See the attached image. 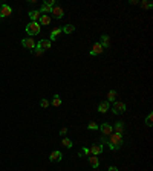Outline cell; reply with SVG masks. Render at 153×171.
<instances>
[{"label": "cell", "instance_id": "cell-1", "mask_svg": "<svg viewBox=\"0 0 153 171\" xmlns=\"http://www.w3.org/2000/svg\"><path fill=\"white\" fill-rule=\"evenodd\" d=\"M101 142H104L109 145L110 150H118L123 147V133H117L113 131L109 136H101Z\"/></svg>", "mask_w": 153, "mask_h": 171}, {"label": "cell", "instance_id": "cell-2", "mask_svg": "<svg viewBox=\"0 0 153 171\" xmlns=\"http://www.w3.org/2000/svg\"><path fill=\"white\" fill-rule=\"evenodd\" d=\"M38 32H40V23H38V21H31L29 24H26V34L28 35L34 37Z\"/></svg>", "mask_w": 153, "mask_h": 171}, {"label": "cell", "instance_id": "cell-3", "mask_svg": "<svg viewBox=\"0 0 153 171\" xmlns=\"http://www.w3.org/2000/svg\"><path fill=\"white\" fill-rule=\"evenodd\" d=\"M127 110V107H126V104L124 102H120V101H115L113 102V106H112V112L115 113V115H118V113H124Z\"/></svg>", "mask_w": 153, "mask_h": 171}, {"label": "cell", "instance_id": "cell-4", "mask_svg": "<svg viewBox=\"0 0 153 171\" xmlns=\"http://www.w3.org/2000/svg\"><path fill=\"white\" fill-rule=\"evenodd\" d=\"M12 14V8L9 5H0V19L9 17Z\"/></svg>", "mask_w": 153, "mask_h": 171}, {"label": "cell", "instance_id": "cell-5", "mask_svg": "<svg viewBox=\"0 0 153 171\" xmlns=\"http://www.w3.org/2000/svg\"><path fill=\"white\" fill-rule=\"evenodd\" d=\"M100 130H101V133H103L104 136H109V135H112V133H113V127H112L110 124H107V122L101 124Z\"/></svg>", "mask_w": 153, "mask_h": 171}, {"label": "cell", "instance_id": "cell-6", "mask_svg": "<svg viewBox=\"0 0 153 171\" xmlns=\"http://www.w3.org/2000/svg\"><path fill=\"white\" fill-rule=\"evenodd\" d=\"M22 46L23 47H26V49H34L37 46V43L34 41V38H25V40H22Z\"/></svg>", "mask_w": 153, "mask_h": 171}, {"label": "cell", "instance_id": "cell-7", "mask_svg": "<svg viewBox=\"0 0 153 171\" xmlns=\"http://www.w3.org/2000/svg\"><path fill=\"white\" fill-rule=\"evenodd\" d=\"M89 151H91L92 156H98V154L103 153V145H101V144H94V145L89 148Z\"/></svg>", "mask_w": 153, "mask_h": 171}, {"label": "cell", "instance_id": "cell-8", "mask_svg": "<svg viewBox=\"0 0 153 171\" xmlns=\"http://www.w3.org/2000/svg\"><path fill=\"white\" fill-rule=\"evenodd\" d=\"M98 43L103 46V49H109V46H110V37L107 34H103V35H101V40Z\"/></svg>", "mask_w": 153, "mask_h": 171}, {"label": "cell", "instance_id": "cell-9", "mask_svg": "<svg viewBox=\"0 0 153 171\" xmlns=\"http://www.w3.org/2000/svg\"><path fill=\"white\" fill-rule=\"evenodd\" d=\"M51 46H52V41H51V40H46V38H43V40H40V41L37 43V47H40V49H43V50L51 49Z\"/></svg>", "mask_w": 153, "mask_h": 171}, {"label": "cell", "instance_id": "cell-10", "mask_svg": "<svg viewBox=\"0 0 153 171\" xmlns=\"http://www.w3.org/2000/svg\"><path fill=\"white\" fill-rule=\"evenodd\" d=\"M103 50H104V49H103V46H101L100 43H95V44H94V47H92V50L89 52V54H91L92 57H95V55L103 54Z\"/></svg>", "mask_w": 153, "mask_h": 171}, {"label": "cell", "instance_id": "cell-11", "mask_svg": "<svg viewBox=\"0 0 153 171\" xmlns=\"http://www.w3.org/2000/svg\"><path fill=\"white\" fill-rule=\"evenodd\" d=\"M61 157H63L61 151L55 150V151H52V153H51V156H49V161H51V162H60V161H61Z\"/></svg>", "mask_w": 153, "mask_h": 171}, {"label": "cell", "instance_id": "cell-12", "mask_svg": "<svg viewBox=\"0 0 153 171\" xmlns=\"http://www.w3.org/2000/svg\"><path fill=\"white\" fill-rule=\"evenodd\" d=\"M52 16L54 17H57V19H63V16H65V11H63V8L61 6H54L52 8Z\"/></svg>", "mask_w": 153, "mask_h": 171}, {"label": "cell", "instance_id": "cell-13", "mask_svg": "<svg viewBox=\"0 0 153 171\" xmlns=\"http://www.w3.org/2000/svg\"><path fill=\"white\" fill-rule=\"evenodd\" d=\"M107 110H110V106H109L107 101H103V102L98 104V112L100 113H107Z\"/></svg>", "mask_w": 153, "mask_h": 171}, {"label": "cell", "instance_id": "cell-14", "mask_svg": "<svg viewBox=\"0 0 153 171\" xmlns=\"http://www.w3.org/2000/svg\"><path fill=\"white\" fill-rule=\"evenodd\" d=\"M40 17H42V14H40V11H29V19L32 20V21H38L40 20Z\"/></svg>", "mask_w": 153, "mask_h": 171}, {"label": "cell", "instance_id": "cell-15", "mask_svg": "<svg viewBox=\"0 0 153 171\" xmlns=\"http://www.w3.org/2000/svg\"><path fill=\"white\" fill-rule=\"evenodd\" d=\"M89 164H91V167L92 168H98L100 167V161H98V157L97 156H89Z\"/></svg>", "mask_w": 153, "mask_h": 171}, {"label": "cell", "instance_id": "cell-16", "mask_svg": "<svg viewBox=\"0 0 153 171\" xmlns=\"http://www.w3.org/2000/svg\"><path fill=\"white\" fill-rule=\"evenodd\" d=\"M117 99V90H109L107 92V102H115Z\"/></svg>", "mask_w": 153, "mask_h": 171}, {"label": "cell", "instance_id": "cell-17", "mask_svg": "<svg viewBox=\"0 0 153 171\" xmlns=\"http://www.w3.org/2000/svg\"><path fill=\"white\" fill-rule=\"evenodd\" d=\"M60 34H61V29H60V28H55V29H52V32H51V38H49V40H51V41L57 40Z\"/></svg>", "mask_w": 153, "mask_h": 171}, {"label": "cell", "instance_id": "cell-18", "mask_svg": "<svg viewBox=\"0 0 153 171\" xmlns=\"http://www.w3.org/2000/svg\"><path fill=\"white\" fill-rule=\"evenodd\" d=\"M123 130H124V122L123 121H118L113 125V131H117V133H123Z\"/></svg>", "mask_w": 153, "mask_h": 171}, {"label": "cell", "instance_id": "cell-19", "mask_svg": "<svg viewBox=\"0 0 153 171\" xmlns=\"http://www.w3.org/2000/svg\"><path fill=\"white\" fill-rule=\"evenodd\" d=\"M61 145H63V147H66V148H72V147H74V142H72L71 139H68V138H63Z\"/></svg>", "mask_w": 153, "mask_h": 171}, {"label": "cell", "instance_id": "cell-20", "mask_svg": "<svg viewBox=\"0 0 153 171\" xmlns=\"http://www.w3.org/2000/svg\"><path fill=\"white\" fill-rule=\"evenodd\" d=\"M42 12H43V16H48V12H52V6L43 3V6H42V9H40V14H42Z\"/></svg>", "mask_w": 153, "mask_h": 171}, {"label": "cell", "instance_id": "cell-21", "mask_svg": "<svg viewBox=\"0 0 153 171\" xmlns=\"http://www.w3.org/2000/svg\"><path fill=\"white\" fill-rule=\"evenodd\" d=\"M61 31H63V32H66V34H72V32L75 31V24H66Z\"/></svg>", "mask_w": 153, "mask_h": 171}, {"label": "cell", "instance_id": "cell-22", "mask_svg": "<svg viewBox=\"0 0 153 171\" xmlns=\"http://www.w3.org/2000/svg\"><path fill=\"white\" fill-rule=\"evenodd\" d=\"M38 23H40V24H49V23H51V17H49V16H43V14H42L40 20H38Z\"/></svg>", "mask_w": 153, "mask_h": 171}, {"label": "cell", "instance_id": "cell-23", "mask_svg": "<svg viewBox=\"0 0 153 171\" xmlns=\"http://www.w3.org/2000/svg\"><path fill=\"white\" fill-rule=\"evenodd\" d=\"M52 106H54V107H60V106H61V98H60L58 95H54V98H52Z\"/></svg>", "mask_w": 153, "mask_h": 171}, {"label": "cell", "instance_id": "cell-24", "mask_svg": "<svg viewBox=\"0 0 153 171\" xmlns=\"http://www.w3.org/2000/svg\"><path fill=\"white\" fill-rule=\"evenodd\" d=\"M43 52H45L43 49H40V47H37V46H35V47L32 49V54H34L35 57H40V55H43Z\"/></svg>", "mask_w": 153, "mask_h": 171}, {"label": "cell", "instance_id": "cell-25", "mask_svg": "<svg viewBox=\"0 0 153 171\" xmlns=\"http://www.w3.org/2000/svg\"><path fill=\"white\" fill-rule=\"evenodd\" d=\"M139 5H141L144 9H150V8L153 6V3H152V2H149V0H144V2H141Z\"/></svg>", "mask_w": 153, "mask_h": 171}, {"label": "cell", "instance_id": "cell-26", "mask_svg": "<svg viewBox=\"0 0 153 171\" xmlns=\"http://www.w3.org/2000/svg\"><path fill=\"white\" fill-rule=\"evenodd\" d=\"M146 124H147L149 127H152V124H153V113H149V115H147V118H146Z\"/></svg>", "mask_w": 153, "mask_h": 171}, {"label": "cell", "instance_id": "cell-27", "mask_svg": "<svg viewBox=\"0 0 153 171\" xmlns=\"http://www.w3.org/2000/svg\"><path fill=\"white\" fill-rule=\"evenodd\" d=\"M89 154H91L89 148H83V150H80V151H78V156H89Z\"/></svg>", "mask_w": 153, "mask_h": 171}, {"label": "cell", "instance_id": "cell-28", "mask_svg": "<svg viewBox=\"0 0 153 171\" xmlns=\"http://www.w3.org/2000/svg\"><path fill=\"white\" fill-rule=\"evenodd\" d=\"M40 106H42L43 109H48V107H49V101H48V99H42V101H40Z\"/></svg>", "mask_w": 153, "mask_h": 171}, {"label": "cell", "instance_id": "cell-29", "mask_svg": "<svg viewBox=\"0 0 153 171\" xmlns=\"http://www.w3.org/2000/svg\"><path fill=\"white\" fill-rule=\"evenodd\" d=\"M87 128H89V130H97V128H98V125H97L95 122H89Z\"/></svg>", "mask_w": 153, "mask_h": 171}, {"label": "cell", "instance_id": "cell-30", "mask_svg": "<svg viewBox=\"0 0 153 171\" xmlns=\"http://www.w3.org/2000/svg\"><path fill=\"white\" fill-rule=\"evenodd\" d=\"M45 3H46V5H49V6H52V8H54V6H55V0H46V2H45Z\"/></svg>", "mask_w": 153, "mask_h": 171}, {"label": "cell", "instance_id": "cell-31", "mask_svg": "<svg viewBox=\"0 0 153 171\" xmlns=\"http://www.w3.org/2000/svg\"><path fill=\"white\" fill-rule=\"evenodd\" d=\"M66 133H68V128H66V127H63V128L60 130V135H61V136H65Z\"/></svg>", "mask_w": 153, "mask_h": 171}, {"label": "cell", "instance_id": "cell-32", "mask_svg": "<svg viewBox=\"0 0 153 171\" xmlns=\"http://www.w3.org/2000/svg\"><path fill=\"white\" fill-rule=\"evenodd\" d=\"M107 171H118V168H117V167H109Z\"/></svg>", "mask_w": 153, "mask_h": 171}, {"label": "cell", "instance_id": "cell-33", "mask_svg": "<svg viewBox=\"0 0 153 171\" xmlns=\"http://www.w3.org/2000/svg\"><path fill=\"white\" fill-rule=\"evenodd\" d=\"M129 3H130V5H138L139 2H136V0H130V2H129Z\"/></svg>", "mask_w": 153, "mask_h": 171}]
</instances>
